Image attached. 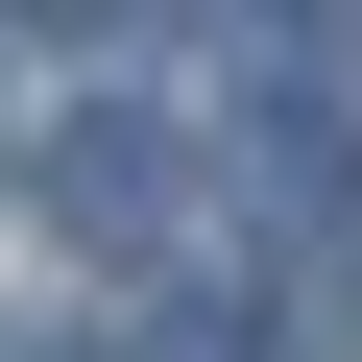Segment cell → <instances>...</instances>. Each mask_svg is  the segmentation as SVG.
Wrapping results in <instances>:
<instances>
[{
    "mask_svg": "<svg viewBox=\"0 0 362 362\" xmlns=\"http://www.w3.org/2000/svg\"><path fill=\"white\" fill-rule=\"evenodd\" d=\"M49 218H73L97 266H145L169 218H194V169H169V121H73V145H49Z\"/></svg>",
    "mask_w": 362,
    "mask_h": 362,
    "instance_id": "cell-1",
    "label": "cell"
},
{
    "mask_svg": "<svg viewBox=\"0 0 362 362\" xmlns=\"http://www.w3.org/2000/svg\"><path fill=\"white\" fill-rule=\"evenodd\" d=\"M49 25H145V0H49Z\"/></svg>",
    "mask_w": 362,
    "mask_h": 362,
    "instance_id": "cell-2",
    "label": "cell"
}]
</instances>
